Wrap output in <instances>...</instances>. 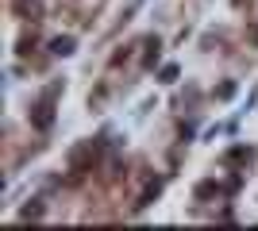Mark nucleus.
I'll list each match as a JSON object with an SVG mask.
<instances>
[{"instance_id":"1","label":"nucleus","mask_w":258,"mask_h":231,"mask_svg":"<svg viewBox=\"0 0 258 231\" xmlns=\"http://www.w3.org/2000/svg\"><path fill=\"white\" fill-rule=\"evenodd\" d=\"M50 50H54V54H70V50H73V39H54Z\"/></svg>"}]
</instances>
